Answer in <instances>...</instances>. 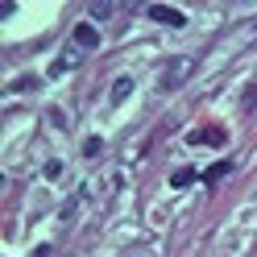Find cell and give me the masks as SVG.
<instances>
[{"mask_svg":"<svg viewBox=\"0 0 257 257\" xmlns=\"http://www.w3.org/2000/svg\"><path fill=\"white\" fill-rule=\"evenodd\" d=\"M195 67H199V58H195V54H179V58H170V62H166V71H162V87H166V91L183 87L187 79L195 75Z\"/></svg>","mask_w":257,"mask_h":257,"instance_id":"cell-1","label":"cell"},{"mask_svg":"<svg viewBox=\"0 0 257 257\" xmlns=\"http://www.w3.org/2000/svg\"><path fill=\"white\" fill-rule=\"evenodd\" d=\"M146 17H154L158 25H174V29L187 25V13L183 9H170V5H146Z\"/></svg>","mask_w":257,"mask_h":257,"instance_id":"cell-2","label":"cell"},{"mask_svg":"<svg viewBox=\"0 0 257 257\" xmlns=\"http://www.w3.org/2000/svg\"><path fill=\"white\" fill-rule=\"evenodd\" d=\"M71 46H83V50H91V46H100V29H95L91 21L75 25V38H71Z\"/></svg>","mask_w":257,"mask_h":257,"instance_id":"cell-3","label":"cell"},{"mask_svg":"<svg viewBox=\"0 0 257 257\" xmlns=\"http://www.w3.org/2000/svg\"><path fill=\"white\" fill-rule=\"evenodd\" d=\"M187 141H191V146H199V141H216V146H220V141H224V128H195Z\"/></svg>","mask_w":257,"mask_h":257,"instance_id":"cell-4","label":"cell"},{"mask_svg":"<svg viewBox=\"0 0 257 257\" xmlns=\"http://www.w3.org/2000/svg\"><path fill=\"white\" fill-rule=\"evenodd\" d=\"M191 183H195V170H191V166H183V170L170 174V187H174V191H187Z\"/></svg>","mask_w":257,"mask_h":257,"instance_id":"cell-5","label":"cell"},{"mask_svg":"<svg viewBox=\"0 0 257 257\" xmlns=\"http://www.w3.org/2000/svg\"><path fill=\"white\" fill-rule=\"evenodd\" d=\"M224 174H232V162H228V158L216 162V166H207V170H203V183H216V179H224Z\"/></svg>","mask_w":257,"mask_h":257,"instance_id":"cell-6","label":"cell"},{"mask_svg":"<svg viewBox=\"0 0 257 257\" xmlns=\"http://www.w3.org/2000/svg\"><path fill=\"white\" fill-rule=\"evenodd\" d=\"M75 62H79V50H75V46H71V50H67V54H62V58L54 62V71H50V75H67V71L75 67Z\"/></svg>","mask_w":257,"mask_h":257,"instance_id":"cell-7","label":"cell"},{"mask_svg":"<svg viewBox=\"0 0 257 257\" xmlns=\"http://www.w3.org/2000/svg\"><path fill=\"white\" fill-rule=\"evenodd\" d=\"M128 91H133V79H116V87H112V100L120 104V100H124Z\"/></svg>","mask_w":257,"mask_h":257,"instance_id":"cell-8","label":"cell"},{"mask_svg":"<svg viewBox=\"0 0 257 257\" xmlns=\"http://www.w3.org/2000/svg\"><path fill=\"white\" fill-rule=\"evenodd\" d=\"M100 150H104V141H100V137H87V141H83V154H87V158H95Z\"/></svg>","mask_w":257,"mask_h":257,"instance_id":"cell-9","label":"cell"},{"mask_svg":"<svg viewBox=\"0 0 257 257\" xmlns=\"http://www.w3.org/2000/svg\"><path fill=\"white\" fill-rule=\"evenodd\" d=\"M108 13H112V5H91V17H95V21H104Z\"/></svg>","mask_w":257,"mask_h":257,"instance_id":"cell-10","label":"cell"},{"mask_svg":"<svg viewBox=\"0 0 257 257\" xmlns=\"http://www.w3.org/2000/svg\"><path fill=\"white\" fill-rule=\"evenodd\" d=\"M245 108H257V83L249 87V95H245Z\"/></svg>","mask_w":257,"mask_h":257,"instance_id":"cell-11","label":"cell"},{"mask_svg":"<svg viewBox=\"0 0 257 257\" xmlns=\"http://www.w3.org/2000/svg\"><path fill=\"white\" fill-rule=\"evenodd\" d=\"M34 257H50V245H42V249H38V253H34Z\"/></svg>","mask_w":257,"mask_h":257,"instance_id":"cell-12","label":"cell"}]
</instances>
